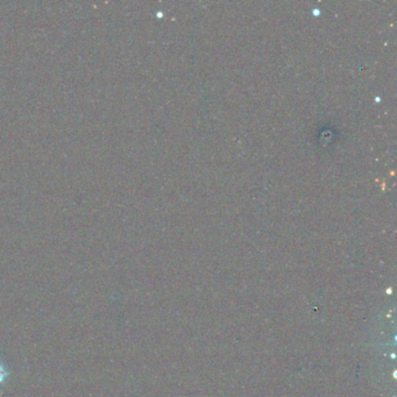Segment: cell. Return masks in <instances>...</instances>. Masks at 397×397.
Segmentation results:
<instances>
[{
  "instance_id": "1",
  "label": "cell",
  "mask_w": 397,
  "mask_h": 397,
  "mask_svg": "<svg viewBox=\"0 0 397 397\" xmlns=\"http://www.w3.org/2000/svg\"><path fill=\"white\" fill-rule=\"evenodd\" d=\"M2 378H4V374H2V369L0 368V381H1Z\"/></svg>"
}]
</instances>
